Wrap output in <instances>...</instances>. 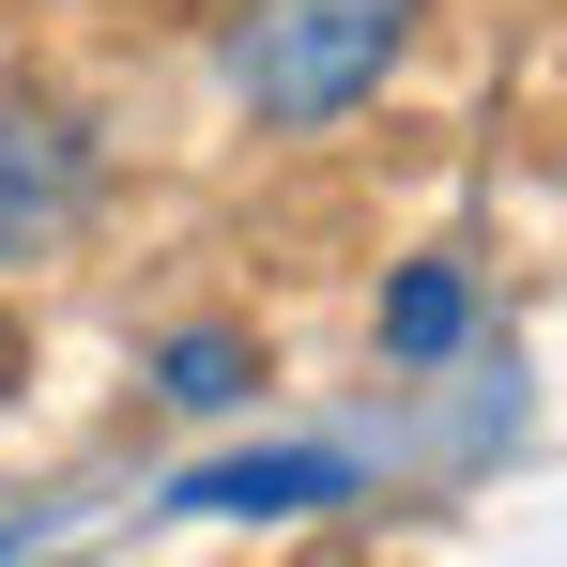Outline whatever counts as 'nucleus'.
<instances>
[{
  "mask_svg": "<svg viewBox=\"0 0 567 567\" xmlns=\"http://www.w3.org/2000/svg\"><path fill=\"white\" fill-rule=\"evenodd\" d=\"M353 491V461L338 445H277V461H215V475H185L169 506L185 522H307V506H338Z\"/></svg>",
  "mask_w": 567,
  "mask_h": 567,
  "instance_id": "3",
  "label": "nucleus"
},
{
  "mask_svg": "<svg viewBox=\"0 0 567 567\" xmlns=\"http://www.w3.org/2000/svg\"><path fill=\"white\" fill-rule=\"evenodd\" d=\"M169 399H185V414H230V399H246V338H215V322L169 338Z\"/></svg>",
  "mask_w": 567,
  "mask_h": 567,
  "instance_id": "5",
  "label": "nucleus"
},
{
  "mask_svg": "<svg viewBox=\"0 0 567 567\" xmlns=\"http://www.w3.org/2000/svg\"><path fill=\"white\" fill-rule=\"evenodd\" d=\"M93 215V123L78 107H0V277Z\"/></svg>",
  "mask_w": 567,
  "mask_h": 567,
  "instance_id": "2",
  "label": "nucleus"
},
{
  "mask_svg": "<svg viewBox=\"0 0 567 567\" xmlns=\"http://www.w3.org/2000/svg\"><path fill=\"white\" fill-rule=\"evenodd\" d=\"M475 338V277L461 261H414V277L383 291V353H399V369H430V353H461Z\"/></svg>",
  "mask_w": 567,
  "mask_h": 567,
  "instance_id": "4",
  "label": "nucleus"
},
{
  "mask_svg": "<svg viewBox=\"0 0 567 567\" xmlns=\"http://www.w3.org/2000/svg\"><path fill=\"white\" fill-rule=\"evenodd\" d=\"M414 16H430V0H246V16H230V93L261 107L277 138H322V123H353V107L399 78Z\"/></svg>",
  "mask_w": 567,
  "mask_h": 567,
  "instance_id": "1",
  "label": "nucleus"
}]
</instances>
